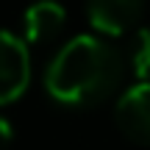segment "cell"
I'll list each match as a JSON object with an SVG mask.
<instances>
[{
	"label": "cell",
	"mask_w": 150,
	"mask_h": 150,
	"mask_svg": "<svg viewBox=\"0 0 150 150\" xmlns=\"http://www.w3.org/2000/svg\"><path fill=\"white\" fill-rule=\"evenodd\" d=\"M125 59L97 33H78L50 59L45 70V92L59 106L89 108L103 103L120 86Z\"/></svg>",
	"instance_id": "cell-1"
},
{
	"label": "cell",
	"mask_w": 150,
	"mask_h": 150,
	"mask_svg": "<svg viewBox=\"0 0 150 150\" xmlns=\"http://www.w3.org/2000/svg\"><path fill=\"white\" fill-rule=\"evenodd\" d=\"M31 83V50L14 31H0V106L20 100Z\"/></svg>",
	"instance_id": "cell-2"
},
{
	"label": "cell",
	"mask_w": 150,
	"mask_h": 150,
	"mask_svg": "<svg viewBox=\"0 0 150 150\" xmlns=\"http://www.w3.org/2000/svg\"><path fill=\"white\" fill-rule=\"evenodd\" d=\"M145 0H86V20L97 36H125L136 31Z\"/></svg>",
	"instance_id": "cell-3"
},
{
	"label": "cell",
	"mask_w": 150,
	"mask_h": 150,
	"mask_svg": "<svg viewBox=\"0 0 150 150\" xmlns=\"http://www.w3.org/2000/svg\"><path fill=\"white\" fill-rule=\"evenodd\" d=\"M114 122L125 139L150 145V83H134L117 97Z\"/></svg>",
	"instance_id": "cell-4"
},
{
	"label": "cell",
	"mask_w": 150,
	"mask_h": 150,
	"mask_svg": "<svg viewBox=\"0 0 150 150\" xmlns=\"http://www.w3.org/2000/svg\"><path fill=\"white\" fill-rule=\"evenodd\" d=\"M67 25V8L59 0H33L22 14V39L25 45H50L61 36Z\"/></svg>",
	"instance_id": "cell-5"
},
{
	"label": "cell",
	"mask_w": 150,
	"mask_h": 150,
	"mask_svg": "<svg viewBox=\"0 0 150 150\" xmlns=\"http://www.w3.org/2000/svg\"><path fill=\"white\" fill-rule=\"evenodd\" d=\"M125 70L134 72L136 83H150V25H139L128 33L125 45Z\"/></svg>",
	"instance_id": "cell-6"
},
{
	"label": "cell",
	"mask_w": 150,
	"mask_h": 150,
	"mask_svg": "<svg viewBox=\"0 0 150 150\" xmlns=\"http://www.w3.org/2000/svg\"><path fill=\"white\" fill-rule=\"evenodd\" d=\"M11 142H14V131H11V122L0 114V150H8Z\"/></svg>",
	"instance_id": "cell-7"
}]
</instances>
